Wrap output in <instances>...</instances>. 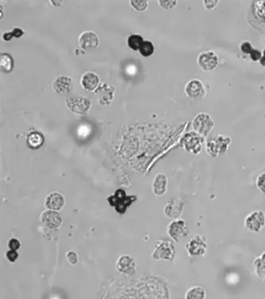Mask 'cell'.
Returning <instances> with one entry per match:
<instances>
[{
  "label": "cell",
  "instance_id": "cell-1",
  "mask_svg": "<svg viewBox=\"0 0 265 299\" xmlns=\"http://www.w3.org/2000/svg\"><path fill=\"white\" fill-rule=\"evenodd\" d=\"M231 138L224 135H217L216 137L211 138L206 142V151L210 157L217 158L227 152L231 144Z\"/></svg>",
  "mask_w": 265,
  "mask_h": 299
},
{
  "label": "cell",
  "instance_id": "cell-2",
  "mask_svg": "<svg viewBox=\"0 0 265 299\" xmlns=\"http://www.w3.org/2000/svg\"><path fill=\"white\" fill-rule=\"evenodd\" d=\"M208 248L206 238L198 234L192 236L185 245V249L191 257H204L208 251Z\"/></svg>",
  "mask_w": 265,
  "mask_h": 299
},
{
  "label": "cell",
  "instance_id": "cell-3",
  "mask_svg": "<svg viewBox=\"0 0 265 299\" xmlns=\"http://www.w3.org/2000/svg\"><path fill=\"white\" fill-rule=\"evenodd\" d=\"M205 138L196 132H190L182 140V147L187 153L197 156L203 149Z\"/></svg>",
  "mask_w": 265,
  "mask_h": 299
},
{
  "label": "cell",
  "instance_id": "cell-4",
  "mask_svg": "<svg viewBox=\"0 0 265 299\" xmlns=\"http://www.w3.org/2000/svg\"><path fill=\"white\" fill-rule=\"evenodd\" d=\"M193 131L206 138L215 128V121L206 112H200L196 115L192 122Z\"/></svg>",
  "mask_w": 265,
  "mask_h": 299
},
{
  "label": "cell",
  "instance_id": "cell-5",
  "mask_svg": "<svg viewBox=\"0 0 265 299\" xmlns=\"http://www.w3.org/2000/svg\"><path fill=\"white\" fill-rule=\"evenodd\" d=\"M175 256V246L174 244L167 240H160L155 245L153 250L152 258L156 260L171 261Z\"/></svg>",
  "mask_w": 265,
  "mask_h": 299
},
{
  "label": "cell",
  "instance_id": "cell-6",
  "mask_svg": "<svg viewBox=\"0 0 265 299\" xmlns=\"http://www.w3.org/2000/svg\"><path fill=\"white\" fill-rule=\"evenodd\" d=\"M244 227L253 233H260L265 227V213L263 211H253L245 217Z\"/></svg>",
  "mask_w": 265,
  "mask_h": 299
},
{
  "label": "cell",
  "instance_id": "cell-7",
  "mask_svg": "<svg viewBox=\"0 0 265 299\" xmlns=\"http://www.w3.org/2000/svg\"><path fill=\"white\" fill-rule=\"evenodd\" d=\"M190 234V229L187 222L178 218L172 221L168 227V235L174 242H179L181 239L187 237Z\"/></svg>",
  "mask_w": 265,
  "mask_h": 299
},
{
  "label": "cell",
  "instance_id": "cell-8",
  "mask_svg": "<svg viewBox=\"0 0 265 299\" xmlns=\"http://www.w3.org/2000/svg\"><path fill=\"white\" fill-rule=\"evenodd\" d=\"M66 106L71 112L77 115H85L91 107V101L89 98L78 96L66 99Z\"/></svg>",
  "mask_w": 265,
  "mask_h": 299
},
{
  "label": "cell",
  "instance_id": "cell-9",
  "mask_svg": "<svg viewBox=\"0 0 265 299\" xmlns=\"http://www.w3.org/2000/svg\"><path fill=\"white\" fill-rule=\"evenodd\" d=\"M197 65L205 72L215 70L219 64V57L213 51H205L199 54L197 59Z\"/></svg>",
  "mask_w": 265,
  "mask_h": 299
},
{
  "label": "cell",
  "instance_id": "cell-10",
  "mask_svg": "<svg viewBox=\"0 0 265 299\" xmlns=\"http://www.w3.org/2000/svg\"><path fill=\"white\" fill-rule=\"evenodd\" d=\"M185 94L191 99H200L206 96V88L199 79H192L186 85Z\"/></svg>",
  "mask_w": 265,
  "mask_h": 299
},
{
  "label": "cell",
  "instance_id": "cell-11",
  "mask_svg": "<svg viewBox=\"0 0 265 299\" xmlns=\"http://www.w3.org/2000/svg\"><path fill=\"white\" fill-rule=\"evenodd\" d=\"M184 201L179 199H171L164 208V215L168 218L178 219L183 214Z\"/></svg>",
  "mask_w": 265,
  "mask_h": 299
},
{
  "label": "cell",
  "instance_id": "cell-12",
  "mask_svg": "<svg viewBox=\"0 0 265 299\" xmlns=\"http://www.w3.org/2000/svg\"><path fill=\"white\" fill-rule=\"evenodd\" d=\"M41 222L45 227L50 229H57L62 223V217L55 211L47 210L41 215Z\"/></svg>",
  "mask_w": 265,
  "mask_h": 299
},
{
  "label": "cell",
  "instance_id": "cell-13",
  "mask_svg": "<svg viewBox=\"0 0 265 299\" xmlns=\"http://www.w3.org/2000/svg\"><path fill=\"white\" fill-rule=\"evenodd\" d=\"M79 45L84 51L95 49L99 46V38L94 31H84L79 36Z\"/></svg>",
  "mask_w": 265,
  "mask_h": 299
},
{
  "label": "cell",
  "instance_id": "cell-14",
  "mask_svg": "<svg viewBox=\"0 0 265 299\" xmlns=\"http://www.w3.org/2000/svg\"><path fill=\"white\" fill-rule=\"evenodd\" d=\"M53 91L59 95L70 94L73 89L72 79L67 76H58L53 82Z\"/></svg>",
  "mask_w": 265,
  "mask_h": 299
},
{
  "label": "cell",
  "instance_id": "cell-15",
  "mask_svg": "<svg viewBox=\"0 0 265 299\" xmlns=\"http://www.w3.org/2000/svg\"><path fill=\"white\" fill-rule=\"evenodd\" d=\"M115 89L113 86H110L108 84L102 83L95 91L94 94L98 97V102L101 105H108L112 102L114 98Z\"/></svg>",
  "mask_w": 265,
  "mask_h": 299
},
{
  "label": "cell",
  "instance_id": "cell-16",
  "mask_svg": "<svg viewBox=\"0 0 265 299\" xmlns=\"http://www.w3.org/2000/svg\"><path fill=\"white\" fill-rule=\"evenodd\" d=\"M136 262L128 255H121L117 260V270L123 274L133 275L136 273Z\"/></svg>",
  "mask_w": 265,
  "mask_h": 299
},
{
  "label": "cell",
  "instance_id": "cell-17",
  "mask_svg": "<svg viewBox=\"0 0 265 299\" xmlns=\"http://www.w3.org/2000/svg\"><path fill=\"white\" fill-rule=\"evenodd\" d=\"M66 204V200L63 195L57 192H53L47 195L45 199V206L48 210L58 211L62 210Z\"/></svg>",
  "mask_w": 265,
  "mask_h": 299
},
{
  "label": "cell",
  "instance_id": "cell-18",
  "mask_svg": "<svg viewBox=\"0 0 265 299\" xmlns=\"http://www.w3.org/2000/svg\"><path fill=\"white\" fill-rule=\"evenodd\" d=\"M130 199H131V197L126 195L125 191L119 189V190L116 191L114 195L108 198V201L112 200V202H109V203H110L111 206H113L117 208V212H119L120 208V203H122L123 211L125 212L126 208L127 206L132 204V201L130 200Z\"/></svg>",
  "mask_w": 265,
  "mask_h": 299
},
{
  "label": "cell",
  "instance_id": "cell-19",
  "mask_svg": "<svg viewBox=\"0 0 265 299\" xmlns=\"http://www.w3.org/2000/svg\"><path fill=\"white\" fill-rule=\"evenodd\" d=\"M99 83H100V79L94 73L86 72L81 77V85L87 91H95L96 88L99 86Z\"/></svg>",
  "mask_w": 265,
  "mask_h": 299
},
{
  "label": "cell",
  "instance_id": "cell-20",
  "mask_svg": "<svg viewBox=\"0 0 265 299\" xmlns=\"http://www.w3.org/2000/svg\"><path fill=\"white\" fill-rule=\"evenodd\" d=\"M168 177L163 173H159L153 181V193L156 195H164L168 190Z\"/></svg>",
  "mask_w": 265,
  "mask_h": 299
},
{
  "label": "cell",
  "instance_id": "cell-21",
  "mask_svg": "<svg viewBox=\"0 0 265 299\" xmlns=\"http://www.w3.org/2000/svg\"><path fill=\"white\" fill-rule=\"evenodd\" d=\"M45 142V138L43 134L39 132H31L26 136V144L31 149H40Z\"/></svg>",
  "mask_w": 265,
  "mask_h": 299
},
{
  "label": "cell",
  "instance_id": "cell-22",
  "mask_svg": "<svg viewBox=\"0 0 265 299\" xmlns=\"http://www.w3.org/2000/svg\"><path fill=\"white\" fill-rule=\"evenodd\" d=\"M14 66H15V62H14V59L11 54L7 53L1 54L0 66H1L2 72L6 73V74L11 73L14 69Z\"/></svg>",
  "mask_w": 265,
  "mask_h": 299
},
{
  "label": "cell",
  "instance_id": "cell-23",
  "mask_svg": "<svg viewBox=\"0 0 265 299\" xmlns=\"http://www.w3.org/2000/svg\"><path fill=\"white\" fill-rule=\"evenodd\" d=\"M206 291L203 287L196 286L187 291L185 299H206Z\"/></svg>",
  "mask_w": 265,
  "mask_h": 299
},
{
  "label": "cell",
  "instance_id": "cell-24",
  "mask_svg": "<svg viewBox=\"0 0 265 299\" xmlns=\"http://www.w3.org/2000/svg\"><path fill=\"white\" fill-rule=\"evenodd\" d=\"M143 43H144V38L140 34H132L127 38L128 47L135 51L140 50Z\"/></svg>",
  "mask_w": 265,
  "mask_h": 299
},
{
  "label": "cell",
  "instance_id": "cell-25",
  "mask_svg": "<svg viewBox=\"0 0 265 299\" xmlns=\"http://www.w3.org/2000/svg\"><path fill=\"white\" fill-rule=\"evenodd\" d=\"M139 51H140V54L144 57H150L155 52V46L151 41H144Z\"/></svg>",
  "mask_w": 265,
  "mask_h": 299
},
{
  "label": "cell",
  "instance_id": "cell-26",
  "mask_svg": "<svg viewBox=\"0 0 265 299\" xmlns=\"http://www.w3.org/2000/svg\"><path fill=\"white\" fill-rule=\"evenodd\" d=\"M253 266H254L255 272H256L257 277L265 282V266L261 262L260 257L255 259Z\"/></svg>",
  "mask_w": 265,
  "mask_h": 299
},
{
  "label": "cell",
  "instance_id": "cell-27",
  "mask_svg": "<svg viewBox=\"0 0 265 299\" xmlns=\"http://www.w3.org/2000/svg\"><path fill=\"white\" fill-rule=\"evenodd\" d=\"M130 3L136 11H145L148 6V2L146 0H132Z\"/></svg>",
  "mask_w": 265,
  "mask_h": 299
},
{
  "label": "cell",
  "instance_id": "cell-28",
  "mask_svg": "<svg viewBox=\"0 0 265 299\" xmlns=\"http://www.w3.org/2000/svg\"><path fill=\"white\" fill-rule=\"evenodd\" d=\"M253 45L250 42H248V41H244V42H242L240 45V51H241V53L244 54H248L249 55L250 54L251 52L253 51Z\"/></svg>",
  "mask_w": 265,
  "mask_h": 299
},
{
  "label": "cell",
  "instance_id": "cell-29",
  "mask_svg": "<svg viewBox=\"0 0 265 299\" xmlns=\"http://www.w3.org/2000/svg\"><path fill=\"white\" fill-rule=\"evenodd\" d=\"M257 187L261 193L265 194V172H262L257 178Z\"/></svg>",
  "mask_w": 265,
  "mask_h": 299
},
{
  "label": "cell",
  "instance_id": "cell-30",
  "mask_svg": "<svg viewBox=\"0 0 265 299\" xmlns=\"http://www.w3.org/2000/svg\"><path fill=\"white\" fill-rule=\"evenodd\" d=\"M158 2H159V6L163 8L166 9V10H170V9L174 8V6H176L178 1H175V0H159Z\"/></svg>",
  "mask_w": 265,
  "mask_h": 299
},
{
  "label": "cell",
  "instance_id": "cell-31",
  "mask_svg": "<svg viewBox=\"0 0 265 299\" xmlns=\"http://www.w3.org/2000/svg\"><path fill=\"white\" fill-rule=\"evenodd\" d=\"M262 52L259 50L257 49H253V51L251 52L250 54H249V58H250L251 61H253L254 62H260L261 59V57H262Z\"/></svg>",
  "mask_w": 265,
  "mask_h": 299
},
{
  "label": "cell",
  "instance_id": "cell-32",
  "mask_svg": "<svg viewBox=\"0 0 265 299\" xmlns=\"http://www.w3.org/2000/svg\"><path fill=\"white\" fill-rule=\"evenodd\" d=\"M8 247L10 250H16L17 251L20 247H21V244L19 242V240L15 238H12L11 240L8 241Z\"/></svg>",
  "mask_w": 265,
  "mask_h": 299
},
{
  "label": "cell",
  "instance_id": "cell-33",
  "mask_svg": "<svg viewBox=\"0 0 265 299\" xmlns=\"http://www.w3.org/2000/svg\"><path fill=\"white\" fill-rule=\"evenodd\" d=\"M218 2V0H204L203 4L206 10L211 11V10H214L217 6Z\"/></svg>",
  "mask_w": 265,
  "mask_h": 299
},
{
  "label": "cell",
  "instance_id": "cell-34",
  "mask_svg": "<svg viewBox=\"0 0 265 299\" xmlns=\"http://www.w3.org/2000/svg\"><path fill=\"white\" fill-rule=\"evenodd\" d=\"M66 257H67L69 263H70L71 265H76V264H77V263H78V256H77L76 253L73 252V251H69V252L66 254Z\"/></svg>",
  "mask_w": 265,
  "mask_h": 299
},
{
  "label": "cell",
  "instance_id": "cell-35",
  "mask_svg": "<svg viewBox=\"0 0 265 299\" xmlns=\"http://www.w3.org/2000/svg\"><path fill=\"white\" fill-rule=\"evenodd\" d=\"M6 259L11 263H15L19 258V253L16 250H8L6 254Z\"/></svg>",
  "mask_w": 265,
  "mask_h": 299
},
{
  "label": "cell",
  "instance_id": "cell-36",
  "mask_svg": "<svg viewBox=\"0 0 265 299\" xmlns=\"http://www.w3.org/2000/svg\"><path fill=\"white\" fill-rule=\"evenodd\" d=\"M11 32H12L13 36L15 37V38H19L24 34V30L19 27L14 28V29L11 30Z\"/></svg>",
  "mask_w": 265,
  "mask_h": 299
},
{
  "label": "cell",
  "instance_id": "cell-37",
  "mask_svg": "<svg viewBox=\"0 0 265 299\" xmlns=\"http://www.w3.org/2000/svg\"><path fill=\"white\" fill-rule=\"evenodd\" d=\"M13 38H14V36H13L12 32L11 31L6 32V33H4V34H3V35H2V38H3L5 41L11 40Z\"/></svg>",
  "mask_w": 265,
  "mask_h": 299
},
{
  "label": "cell",
  "instance_id": "cell-38",
  "mask_svg": "<svg viewBox=\"0 0 265 299\" xmlns=\"http://www.w3.org/2000/svg\"><path fill=\"white\" fill-rule=\"evenodd\" d=\"M260 63L263 66H265V49L264 50L263 54H262V57H261Z\"/></svg>",
  "mask_w": 265,
  "mask_h": 299
},
{
  "label": "cell",
  "instance_id": "cell-39",
  "mask_svg": "<svg viewBox=\"0 0 265 299\" xmlns=\"http://www.w3.org/2000/svg\"><path fill=\"white\" fill-rule=\"evenodd\" d=\"M260 259H261V262L263 263L264 265L265 266V251L261 254Z\"/></svg>",
  "mask_w": 265,
  "mask_h": 299
}]
</instances>
